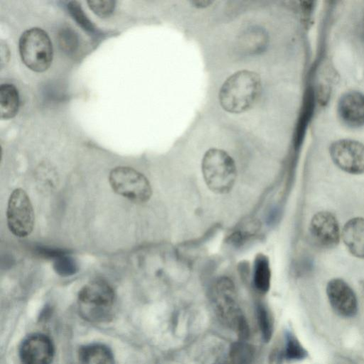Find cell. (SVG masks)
<instances>
[{"label": "cell", "mask_w": 364, "mask_h": 364, "mask_svg": "<svg viewBox=\"0 0 364 364\" xmlns=\"http://www.w3.org/2000/svg\"><path fill=\"white\" fill-rule=\"evenodd\" d=\"M261 91L262 81L258 73L239 70L223 84L219 92L220 104L228 112H244L255 105Z\"/></svg>", "instance_id": "obj_1"}, {"label": "cell", "mask_w": 364, "mask_h": 364, "mask_svg": "<svg viewBox=\"0 0 364 364\" xmlns=\"http://www.w3.org/2000/svg\"><path fill=\"white\" fill-rule=\"evenodd\" d=\"M202 173L208 188L217 194L228 193L237 178V168L233 159L224 150L212 148L204 154Z\"/></svg>", "instance_id": "obj_2"}, {"label": "cell", "mask_w": 364, "mask_h": 364, "mask_svg": "<svg viewBox=\"0 0 364 364\" xmlns=\"http://www.w3.org/2000/svg\"><path fill=\"white\" fill-rule=\"evenodd\" d=\"M114 291L106 282L95 280L85 285L79 291L80 312L87 320L103 322L111 317Z\"/></svg>", "instance_id": "obj_3"}, {"label": "cell", "mask_w": 364, "mask_h": 364, "mask_svg": "<svg viewBox=\"0 0 364 364\" xmlns=\"http://www.w3.org/2000/svg\"><path fill=\"white\" fill-rule=\"evenodd\" d=\"M18 49L21 60L33 71L41 73L51 65L53 56L52 42L41 28H31L21 36Z\"/></svg>", "instance_id": "obj_4"}, {"label": "cell", "mask_w": 364, "mask_h": 364, "mask_svg": "<svg viewBox=\"0 0 364 364\" xmlns=\"http://www.w3.org/2000/svg\"><path fill=\"white\" fill-rule=\"evenodd\" d=\"M215 304L220 318L237 332L240 339L247 338L248 323L237 304L235 285L227 277H220L215 285Z\"/></svg>", "instance_id": "obj_5"}, {"label": "cell", "mask_w": 364, "mask_h": 364, "mask_svg": "<svg viewBox=\"0 0 364 364\" xmlns=\"http://www.w3.org/2000/svg\"><path fill=\"white\" fill-rule=\"evenodd\" d=\"M109 182L116 193L135 203H145L152 194L148 179L131 167L118 166L113 168L109 173Z\"/></svg>", "instance_id": "obj_6"}, {"label": "cell", "mask_w": 364, "mask_h": 364, "mask_svg": "<svg viewBox=\"0 0 364 364\" xmlns=\"http://www.w3.org/2000/svg\"><path fill=\"white\" fill-rule=\"evenodd\" d=\"M6 218L10 232L16 237H26L33 231L34 212L30 198L24 190L16 188L11 193Z\"/></svg>", "instance_id": "obj_7"}, {"label": "cell", "mask_w": 364, "mask_h": 364, "mask_svg": "<svg viewBox=\"0 0 364 364\" xmlns=\"http://www.w3.org/2000/svg\"><path fill=\"white\" fill-rule=\"evenodd\" d=\"M333 163L350 174L364 173V144L360 141L343 139L333 142L329 149Z\"/></svg>", "instance_id": "obj_8"}, {"label": "cell", "mask_w": 364, "mask_h": 364, "mask_svg": "<svg viewBox=\"0 0 364 364\" xmlns=\"http://www.w3.org/2000/svg\"><path fill=\"white\" fill-rule=\"evenodd\" d=\"M54 352V346L48 336L33 333L22 341L19 358L21 364H50Z\"/></svg>", "instance_id": "obj_9"}, {"label": "cell", "mask_w": 364, "mask_h": 364, "mask_svg": "<svg viewBox=\"0 0 364 364\" xmlns=\"http://www.w3.org/2000/svg\"><path fill=\"white\" fill-rule=\"evenodd\" d=\"M326 294L332 309L338 315L349 318L357 314L358 306L356 296L343 279H331L326 286Z\"/></svg>", "instance_id": "obj_10"}, {"label": "cell", "mask_w": 364, "mask_h": 364, "mask_svg": "<svg viewBox=\"0 0 364 364\" xmlns=\"http://www.w3.org/2000/svg\"><path fill=\"white\" fill-rule=\"evenodd\" d=\"M309 230L314 240L323 248H333L339 243L341 232L338 223L328 211L316 213L311 218Z\"/></svg>", "instance_id": "obj_11"}, {"label": "cell", "mask_w": 364, "mask_h": 364, "mask_svg": "<svg viewBox=\"0 0 364 364\" xmlns=\"http://www.w3.org/2000/svg\"><path fill=\"white\" fill-rule=\"evenodd\" d=\"M338 112L348 127L358 128L364 125V94L356 90L344 93L338 104Z\"/></svg>", "instance_id": "obj_12"}, {"label": "cell", "mask_w": 364, "mask_h": 364, "mask_svg": "<svg viewBox=\"0 0 364 364\" xmlns=\"http://www.w3.org/2000/svg\"><path fill=\"white\" fill-rule=\"evenodd\" d=\"M342 238L353 256L364 258V218L356 217L349 220L343 226Z\"/></svg>", "instance_id": "obj_13"}, {"label": "cell", "mask_w": 364, "mask_h": 364, "mask_svg": "<svg viewBox=\"0 0 364 364\" xmlns=\"http://www.w3.org/2000/svg\"><path fill=\"white\" fill-rule=\"evenodd\" d=\"M78 359L80 364H114L110 349L100 343L81 347L78 352Z\"/></svg>", "instance_id": "obj_14"}, {"label": "cell", "mask_w": 364, "mask_h": 364, "mask_svg": "<svg viewBox=\"0 0 364 364\" xmlns=\"http://www.w3.org/2000/svg\"><path fill=\"white\" fill-rule=\"evenodd\" d=\"M252 282L255 288L262 294L267 293L271 284V268L268 257L258 253L254 260Z\"/></svg>", "instance_id": "obj_15"}, {"label": "cell", "mask_w": 364, "mask_h": 364, "mask_svg": "<svg viewBox=\"0 0 364 364\" xmlns=\"http://www.w3.org/2000/svg\"><path fill=\"white\" fill-rule=\"evenodd\" d=\"M19 107V95L16 87L9 83L0 87V116L9 119L15 117Z\"/></svg>", "instance_id": "obj_16"}, {"label": "cell", "mask_w": 364, "mask_h": 364, "mask_svg": "<svg viewBox=\"0 0 364 364\" xmlns=\"http://www.w3.org/2000/svg\"><path fill=\"white\" fill-rule=\"evenodd\" d=\"M307 355V351L297 338L291 331H287L284 348L280 352L279 359L295 361L304 359Z\"/></svg>", "instance_id": "obj_17"}, {"label": "cell", "mask_w": 364, "mask_h": 364, "mask_svg": "<svg viewBox=\"0 0 364 364\" xmlns=\"http://www.w3.org/2000/svg\"><path fill=\"white\" fill-rule=\"evenodd\" d=\"M253 353L252 346L240 340L230 346L229 358L232 364H249L252 359Z\"/></svg>", "instance_id": "obj_18"}, {"label": "cell", "mask_w": 364, "mask_h": 364, "mask_svg": "<svg viewBox=\"0 0 364 364\" xmlns=\"http://www.w3.org/2000/svg\"><path fill=\"white\" fill-rule=\"evenodd\" d=\"M58 43L60 48L67 54L73 53L78 48L79 38L72 28L63 27L58 33Z\"/></svg>", "instance_id": "obj_19"}, {"label": "cell", "mask_w": 364, "mask_h": 364, "mask_svg": "<svg viewBox=\"0 0 364 364\" xmlns=\"http://www.w3.org/2000/svg\"><path fill=\"white\" fill-rule=\"evenodd\" d=\"M258 325L264 342H269L273 335L274 322L268 309L262 304L257 307Z\"/></svg>", "instance_id": "obj_20"}, {"label": "cell", "mask_w": 364, "mask_h": 364, "mask_svg": "<svg viewBox=\"0 0 364 364\" xmlns=\"http://www.w3.org/2000/svg\"><path fill=\"white\" fill-rule=\"evenodd\" d=\"M67 7L71 16L80 27L89 32L94 31L95 27L93 23L87 17L78 1H71L68 2Z\"/></svg>", "instance_id": "obj_21"}, {"label": "cell", "mask_w": 364, "mask_h": 364, "mask_svg": "<svg viewBox=\"0 0 364 364\" xmlns=\"http://www.w3.org/2000/svg\"><path fill=\"white\" fill-rule=\"evenodd\" d=\"M87 4L90 9L101 18L109 16L115 7V1L112 0H89Z\"/></svg>", "instance_id": "obj_22"}, {"label": "cell", "mask_w": 364, "mask_h": 364, "mask_svg": "<svg viewBox=\"0 0 364 364\" xmlns=\"http://www.w3.org/2000/svg\"><path fill=\"white\" fill-rule=\"evenodd\" d=\"M56 271L62 275H70L75 272V264L68 258L60 259L55 263Z\"/></svg>", "instance_id": "obj_23"}, {"label": "cell", "mask_w": 364, "mask_h": 364, "mask_svg": "<svg viewBox=\"0 0 364 364\" xmlns=\"http://www.w3.org/2000/svg\"><path fill=\"white\" fill-rule=\"evenodd\" d=\"M192 3L194 4V5L196 6H197V7H203V6H208L209 4L213 3V1H192Z\"/></svg>", "instance_id": "obj_24"}]
</instances>
